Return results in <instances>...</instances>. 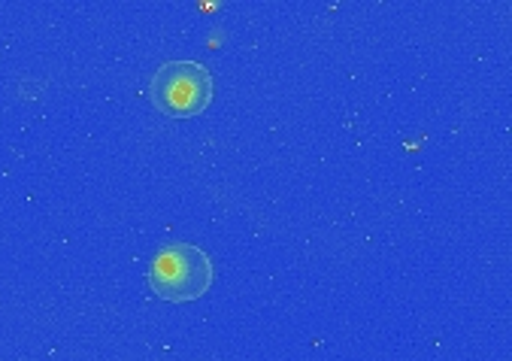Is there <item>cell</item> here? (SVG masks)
I'll return each mask as SVG.
<instances>
[{
    "label": "cell",
    "instance_id": "cell-1",
    "mask_svg": "<svg viewBox=\"0 0 512 361\" xmlns=\"http://www.w3.org/2000/svg\"><path fill=\"white\" fill-rule=\"evenodd\" d=\"M149 286L170 304L200 301L213 286V261L200 246L170 243L149 264Z\"/></svg>",
    "mask_w": 512,
    "mask_h": 361
},
{
    "label": "cell",
    "instance_id": "cell-2",
    "mask_svg": "<svg viewBox=\"0 0 512 361\" xmlns=\"http://www.w3.org/2000/svg\"><path fill=\"white\" fill-rule=\"evenodd\" d=\"M149 98L170 119H194L213 104V73L200 61H167L149 82Z\"/></svg>",
    "mask_w": 512,
    "mask_h": 361
}]
</instances>
